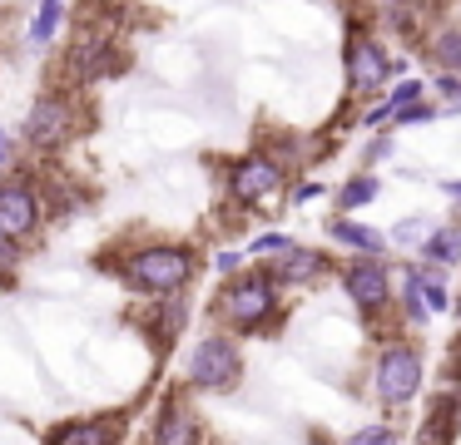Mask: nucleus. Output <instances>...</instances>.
Instances as JSON below:
<instances>
[{
	"label": "nucleus",
	"mask_w": 461,
	"mask_h": 445,
	"mask_svg": "<svg viewBox=\"0 0 461 445\" xmlns=\"http://www.w3.org/2000/svg\"><path fill=\"white\" fill-rule=\"evenodd\" d=\"M382 198V174L377 168H352L338 188H332V213H362Z\"/></svg>",
	"instance_id": "nucleus-20"
},
{
	"label": "nucleus",
	"mask_w": 461,
	"mask_h": 445,
	"mask_svg": "<svg viewBox=\"0 0 461 445\" xmlns=\"http://www.w3.org/2000/svg\"><path fill=\"white\" fill-rule=\"evenodd\" d=\"M328 237H332V247H342L348 257H387L392 253V237L372 223H357V213H332Z\"/></svg>",
	"instance_id": "nucleus-17"
},
{
	"label": "nucleus",
	"mask_w": 461,
	"mask_h": 445,
	"mask_svg": "<svg viewBox=\"0 0 461 445\" xmlns=\"http://www.w3.org/2000/svg\"><path fill=\"white\" fill-rule=\"evenodd\" d=\"M402 5H411L421 20H437V15H447V10H451V0H402Z\"/></svg>",
	"instance_id": "nucleus-34"
},
{
	"label": "nucleus",
	"mask_w": 461,
	"mask_h": 445,
	"mask_svg": "<svg viewBox=\"0 0 461 445\" xmlns=\"http://www.w3.org/2000/svg\"><path fill=\"white\" fill-rule=\"evenodd\" d=\"M288 183H293V174L268 154V148H243V154H233L229 164H223V203L239 218H253V213H263V208L283 203Z\"/></svg>",
	"instance_id": "nucleus-8"
},
{
	"label": "nucleus",
	"mask_w": 461,
	"mask_h": 445,
	"mask_svg": "<svg viewBox=\"0 0 461 445\" xmlns=\"http://www.w3.org/2000/svg\"><path fill=\"white\" fill-rule=\"evenodd\" d=\"M21 267H25V243L0 233V287H15L21 282Z\"/></svg>",
	"instance_id": "nucleus-28"
},
{
	"label": "nucleus",
	"mask_w": 461,
	"mask_h": 445,
	"mask_svg": "<svg viewBox=\"0 0 461 445\" xmlns=\"http://www.w3.org/2000/svg\"><path fill=\"white\" fill-rule=\"evenodd\" d=\"M243 371H249V356H243V336L223 332H203L199 342L189 346L184 356V371H179V386L189 396H233L243 386Z\"/></svg>",
	"instance_id": "nucleus-7"
},
{
	"label": "nucleus",
	"mask_w": 461,
	"mask_h": 445,
	"mask_svg": "<svg viewBox=\"0 0 461 445\" xmlns=\"http://www.w3.org/2000/svg\"><path fill=\"white\" fill-rule=\"evenodd\" d=\"M130 435V411H85V415H65V421L45 425L41 445H124Z\"/></svg>",
	"instance_id": "nucleus-12"
},
{
	"label": "nucleus",
	"mask_w": 461,
	"mask_h": 445,
	"mask_svg": "<svg viewBox=\"0 0 461 445\" xmlns=\"http://www.w3.org/2000/svg\"><path fill=\"white\" fill-rule=\"evenodd\" d=\"M397 322L407 326V332H417V326L431 322L427 302H421V282H417V263L402 267L397 272Z\"/></svg>",
	"instance_id": "nucleus-22"
},
{
	"label": "nucleus",
	"mask_w": 461,
	"mask_h": 445,
	"mask_svg": "<svg viewBox=\"0 0 461 445\" xmlns=\"http://www.w3.org/2000/svg\"><path fill=\"white\" fill-rule=\"evenodd\" d=\"M451 312H456V336H451V356H456L451 371H456V366H461V292H456V302H451Z\"/></svg>",
	"instance_id": "nucleus-36"
},
{
	"label": "nucleus",
	"mask_w": 461,
	"mask_h": 445,
	"mask_svg": "<svg viewBox=\"0 0 461 445\" xmlns=\"http://www.w3.org/2000/svg\"><path fill=\"white\" fill-rule=\"evenodd\" d=\"M293 243H298L293 233H283V227H268V233L249 237V247H243V253H249V263H273V257H283Z\"/></svg>",
	"instance_id": "nucleus-26"
},
{
	"label": "nucleus",
	"mask_w": 461,
	"mask_h": 445,
	"mask_svg": "<svg viewBox=\"0 0 461 445\" xmlns=\"http://www.w3.org/2000/svg\"><path fill=\"white\" fill-rule=\"evenodd\" d=\"M41 183H45V213H50V223H65V218L90 208V183H80L70 168L41 164Z\"/></svg>",
	"instance_id": "nucleus-16"
},
{
	"label": "nucleus",
	"mask_w": 461,
	"mask_h": 445,
	"mask_svg": "<svg viewBox=\"0 0 461 445\" xmlns=\"http://www.w3.org/2000/svg\"><path fill=\"white\" fill-rule=\"evenodd\" d=\"M243 257H249V253H233V247H219V253H213V272H219V277H233V272L243 267Z\"/></svg>",
	"instance_id": "nucleus-33"
},
{
	"label": "nucleus",
	"mask_w": 461,
	"mask_h": 445,
	"mask_svg": "<svg viewBox=\"0 0 461 445\" xmlns=\"http://www.w3.org/2000/svg\"><path fill=\"white\" fill-rule=\"evenodd\" d=\"M431 94H437V104L451 114H461V75H431Z\"/></svg>",
	"instance_id": "nucleus-30"
},
{
	"label": "nucleus",
	"mask_w": 461,
	"mask_h": 445,
	"mask_svg": "<svg viewBox=\"0 0 461 445\" xmlns=\"http://www.w3.org/2000/svg\"><path fill=\"white\" fill-rule=\"evenodd\" d=\"M417 263L441 267V272H456V267H461V218L431 227V237L417 247Z\"/></svg>",
	"instance_id": "nucleus-21"
},
{
	"label": "nucleus",
	"mask_w": 461,
	"mask_h": 445,
	"mask_svg": "<svg viewBox=\"0 0 461 445\" xmlns=\"http://www.w3.org/2000/svg\"><path fill=\"white\" fill-rule=\"evenodd\" d=\"M417 55L431 65V75H461V10H447L427 25Z\"/></svg>",
	"instance_id": "nucleus-15"
},
{
	"label": "nucleus",
	"mask_w": 461,
	"mask_h": 445,
	"mask_svg": "<svg viewBox=\"0 0 461 445\" xmlns=\"http://www.w3.org/2000/svg\"><path fill=\"white\" fill-rule=\"evenodd\" d=\"M5 25H11V15H0V40H5Z\"/></svg>",
	"instance_id": "nucleus-39"
},
{
	"label": "nucleus",
	"mask_w": 461,
	"mask_h": 445,
	"mask_svg": "<svg viewBox=\"0 0 461 445\" xmlns=\"http://www.w3.org/2000/svg\"><path fill=\"white\" fill-rule=\"evenodd\" d=\"M124 69H130V49H124L120 30H114V25H100V10H90V15H80L70 45L60 49L50 79H60V85L85 89V94H90L95 85H104V79H120Z\"/></svg>",
	"instance_id": "nucleus-6"
},
{
	"label": "nucleus",
	"mask_w": 461,
	"mask_h": 445,
	"mask_svg": "<svg viewBox=\"0 0 461 445\" xmlns=\"http://www.w3.org/2000/svg\"><path fill=\"white\" fill-rule=\"evenodd\" d=\"M90 119H95V104H90L85 89L45 79V85L35 89V99H31V109H25L15 134H21L25 154H31L35 164H60V158L90 134Z\"/></svg>",
	"instance_id": "nucleus-2"
},
{
	"label": "nucleus",
	"mask_w": 461,
	"mask_h": 445,
	"mask_svg": "<svg viewBox=\"0 0 461 445\" xmlns=\"http://www.w3.org/2000/svg\"><path fill=\"white\" fill-rule=\"evenodd\" d=\"M392 45L387 35L377 30V5L362 10L357 0L342 5V94L348 104H372L392 89L397 69H392Z\"/></svg>",
	"instance_id": "nucleus-3"
},
{
	"label": "nucleus",
	"mask_w": 461,
	"mask_h": 445,
	"mask_svg": "<svg viewBox=\"0 0 461 445\" xmlns=\"http://www.w3.org/2000/svg\"><path fill=\"white\" fill-rule=\"evenodd\" d=\"M421 94H431V79L407 75V79H392V89H387L382 99H387L392 109H402V104H411V99H421Z\"/></svg>",
	"instance_id": "nucleus-29"
},
{
	"label": "nucleus",
	"mask_w": 461,
	"mask_h": 445,
	"mask_svg": "<svg viewBox=\"0 0 461 445\" xmlns=\"http://www.w3.org/2000/svg\"><path fill=\"white\" fill-rule=\"evenodd\" d=\"M441 193L451 198V213L461 218V178H447V183H441Z\"/></svg>",
	"instance_id": "nucleus-37"
},
{
	"label": "nucleus",
	"mask_w": 461,
	"mask_h": 445,
	"mask_svg": "<svg viewBox=\"0 0 461 445\" xmlns=\"http://www.w3.org/2000/svg\"><path fill=\"white\" fill-rule=\"evenodd\" d=\"M437 119H447V109L437 104V94H421V99H411V104L397 109L392 129H421V124H437Z\"/></svg>",
	"instance_id": "nucleus-24"
},
{
	"label": "nucleus",
	"mask_w": 461,
	"mask_h": 445,
	"mask_svg": "<svg viewBox=\"0 0 461 445\" xmlns=\"http://www.w3.org/2000/svg\"><path fill=\"white\" fill-rule=\"evenodd\" d=\"M15 168V164H11ZM11 168H0V188H5V178H11Z\"/></svg>",
	"instance_id": "nucleus-40"
},
{
	"label": "nucleus",
	"mask_w": 461,
	"mask_h": 445,
	"mask_svg": "<svg viewBox=\"0 0 461 445\" xmlns=\"http://www.w3.org/2000/svg\"><path fill=\"white\" fill-rule=\"evenodd\" d=\"M65 20H70V0H31L25 45L31 49H55L65 40Z\"/></svg>",
	"instance_id": "nucleus-19"
},
{
	"label": "nucleus",
	"mask_w": 461,
	"mask_h": 445,
	"mask_svg": "<svg viewBox=\"0 0 461 445\" xmlns=\"http://www.w3.org/2000/svg\"><path fill=\"white\" fill-rule=\"evenodd\" d=\"M338 287L342 297L352 302V312L362 316V326L377 336H387V316L397 312V272H392L387 257H342L338 267Z\"/></svg>",
	"instance_id": "nucleus-9"
},
{
	"label": "nucleus",
	"mask_w": 461,
	"mask_h": 445,
	"mask_svg": "<svg viewBox=\"0 0 461 445\" xmlns=\"http://www.w3.org/2000/svg\"><path fill=\"white\" fill-rule=\"evenodd\" d=\"M134 326H140V336L154 346V352L169 356L174 346H179L184 326H189V292H179V297H144L140 312H134Z\"/></svg>",
	"instance_id": "nucleus-14"
},
{
	"label": "nucleus",
	"mask_w": 461,
	"mask_h": 445,
	"mask_svg": "<svg viewBox=\"0 0 461 445\" xmlns=\"http://www.w3.org/2000/svg\"><path fill=\"white\" fill-rule=\"evenodd\" d=\"M427 386V352L411 332H392L372 342V361H367V396L382 415L397 421L402 411H411Z\"/></svg>",
	"instance_id": "nucleus-5"
},
{
	"label": "nucleus",
	"mask_w": 461,
	"mask_h": 445,
	"mask_svg": "<svg viewBox=\"0 0 461 445\" xmlns=\"http://www.w3.org/2000/svg\"><path fill=\"white\" fill-rule=\"evenodd\" d=\"M417 282H421V302H427V312L431 316H447L451 312V287H447V272L441 267H427V263H417Z\"/></svg>",
	"instance_id": "nucleus-23"
},
{
	"label": "nucleus",
	"mask_w": 461,
	"mask_h": 445,
	"mask_svg": "<svg viewBox=\"0 0 461 445\" xmlns=\"http://www.w3.org/2000/svg\"><path fill=\"white\" fill-rule=\"evenodd\" d=\"M338 257H332V247H318V243H293L283 257H273L268 272L278 277L283 292H312V287L322 282H338Z\"/></svg>",
	"instance_id": "nucleus-13"
},
{
	"label": "nucleus",
	"mask_w": 461,
	"mask_h": 445,
	"mask_svg": "<svg viewBox=\"0 0 461 445\" xmlns=\"http://www.w3.org/2000/svg\"><path fill=\"white\" fill-rule=\"evenodd\" d=\"M144 445H213L209 421L199 415V405L189 401L184 386H174V391L159 401L149 431H144Z\"/></svg>",
	"instance_id": "nucleus-11"
},
{
	"label": "nucleus",
	"mask_w": 461,
	"mask_h": 445,
	"mask_svg": "<svg viewBox=\"0 0 461 445\" xmlns=\"http://www.w3.org/2000/svg\"><path fill=\"white\" fill-rule=\"evenodd\" d=\"M342 445H402V431H397V421H392V415H382V421L357 425V431H352Z\"/></svg>",
	"instance_id": "nucleus-27"
},
{
	"label": "nucleus",
	"mask_w": 461,
	"mask_h": 445,
	"mask_svg": "<svg viewBox=\"0 0 461 445\" xmlns=\"http://www.w3.org/2000/svg\"><path fill=\"white\" fill-rule=\"evenodd\" d=\"M15 148H21V134L0 129V168H11V164H15Z\"/></svg>",
	"instance_id": "nucleus-35"
},
{
	"label": "nucleus",
	"mask_w": 461,
	"mask_h": 445,
	"mask_svg": "<svg viewBox=\"0 0 461 445\" xmlns=\"http://www.w3.org/2000/svg\"><path fill=\"white\" fill-rule=\"evenodd\" d=\"M456 441H461V391L456 386H441L431 396L427 415H421L417 445H456Z\"/></svg>",
	"instance_id": "nucleus-18"
},
{
	"label": "nucleus",
	"mask_w": 461,
	"mask_h": 445,
	"mask_svg": "<svg viewBox=\"0 0 461 445\" xmlns=\"http://www.w3.org/2000/svg\"><path fill=\"white\" fill-rule=\"evenodd\" d=\"M209 312L223 332L243 336V342L249 336H273L288 316V292L268 272V263H253V267H239L233 277H223Z\"/></svg>",
	"instance_id": "nucleus-4"
},
{
	"label": "nucleus",
	"mask_w": 461,
	"mask_h": 445,
	"mask_svg": "<svg viewBox=\"0 0 461 445\" xmlns=\"http://www.w3.org/2000/svg\"><path fill=\"white\" fill-rule=\"evenodd\" d=\"M11 10H15V0H0V15H11Z\"/></svg>",
	"instance_id": "nucleus-38"
},
{
	"label": "nucleus",
	"mask_w": 461,
	"mask_h": 445,
	"mask_svg": "<svg viewBox=\"0 0 461 445\" xmlns=\"http://www.w3.org/2000/svg\"><path fill=\"white\" fill-rule=\"evenodd\" d=\"M392 148H397V129H382V134H372V144L362 148V168H377L392 158Z\"/></svg>",
	"instance_id": "nucleus-31"
},
{
	"label": "nucleus",
	"mask_w": 461,
	"mask_h": 445,
	"mask_svg": "<svg viewBox=\"0 0 461 445\" xmlns=\"http://www.w3.org/2000/svg\"><path fill=\"white\" fill-rule=\"evenodd\" d=\"M45 227H50V213H45L41 164H15L5 188H0V233L31 247Z\"/></svg>",
	"instance_id": "nucleus-10"
},
{
	"label": "nucleus",
	"mask_w": 461,
	"mask_h": 445,
	"mask_svg": "<svg viewBox=\"0 0 461 445\" xmlns=\"http://www.w3.org/2000/svg\"><path fill=\"white\" fill-rule=\"evenodd\" d=\"M431 218H421V213H407V218H397V223L387 227V237H392V247H411V253H417L421 243H427L431 237Z\"/></svg>",
	"instance_id": "nucleus-25"
},
{
	"label": "nucleus",
	"mask_w": 461,
	"mask_h": 445,
	"mask_svg": "<svg viewBox=\"0 0 461 445\" xmlns=\"http://www.w3.org/2000/svg\"><path fill=\"white\" fill-rule=\"evenodd\" d=\"M95 267L110 272L130 297H179L203 277V247L189 237H144L95 253Z\"/></svg>",
	"instance_id": "nucleus-1"
},
{
	"label": "nucleus",
	"mask_w": 461,
	"mask_h": 445,
	"mask_svg": "<svg viewBox=\"0 0 461 445\" xmlns=\"http://www.w3.org/2000/svg\"><path fill=\"white\" fill-rule=\"evenodd\" d=\"M322 193H328V188H322L318 183V178H293V183H288V203H312V198H322Z\"/></svg>",
	"instance_id": "nucleus-32"
}]
</instances>
